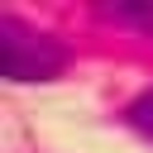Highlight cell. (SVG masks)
Listing matches in <instances>:
<instances>
[{"mask_svg":"<svg viewBox=\"0 0 153 153\" xmlns=\"http://www.w3.org/2000/svg\"><path fill=\"white\" fill-rule=\"evenodd\" d=\"M105 14L120 19V24H134V29L153 33V5H105Z\"/></svg>","mask_w":153,"mask_h":153,"instance_id":"3","label":"cell"},{"mask_svg":"<svg viewBox=\"0 0 153 153\" xmlns=\"http://www.w3.org/2000/svg\"><path fill=\"white\" fill-rule=\"evenodd\" d=\"M124 120H129V129H139L143 139H153V91L134 96V100L124 105Z\"/></svg>","mask_w":153,"mask_h":153,"instance_id":"2","label":"cell"},{"mask_svg":"<svg viewBox=\"0 0 153 153\" xmlns=\"http://www.w3.org/2000/svg\"><path fill=\"white\" fill-rule=\"evenodd\" d=\"M67 67V48L53 33L29 29L14 14H0V72L10 81H48Z\"/></svg>","mask_w":153,"mask_h":153,"instance_id":"1","label":"cell"}]
</instances>
